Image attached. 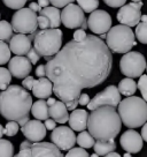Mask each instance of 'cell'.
I'll use <instances>...</instances> for the list:
<instances>
[{
	"label": "cell",
	"instance_id": "1",
	"mask_svg": "<svg viewBox=\"0 0 147 157\" xmlns=\"http://www.w3.org/2000/svg\"><path fill=\"white\" fill-rule=\"evenodd\" d=\"M45 66L54 95L74 111L83 89L94 88L107 80L113 56L100 37L88 35L82 42H68Z\"/></svg>",
	"mask_w": 147,
	"mask_h": 157
},
{
	"label": "cell",
	"instance_id": "2",
	"mask_svg": "<svg viewBox=\"0 0 147 157\" xmlns=\"http://www.w3.org/2000/svg\"><path fill=\"white\" fill-rule=\"evenodd\" d=\"M32 97L21 86H9L0 93V114L8 121H16L21 127L30 120Z\"/></svg>",
	"mask_w": 147,
	"mask_h": 157
},
{
	"label": "cell",
	"instance_id": "3",
	"mask_svg": "<svg viewBox=\"0 0 147 157\" xmlns=\"http://www.w3.org/2000/svg\"><path fill=\"white\" fill-rule=\"evenodd\" d=\"M122 120L113 106H101L88 116V129L90 134L100 141H110L118 135Z\"/></svg>",
	"mask_w": 147,
	"mask_h": 157
},
{
	"label": "cell",
	"instance_id": "4",
	"mask_svg": "<svg viewBox=\"0 0 147 157\" xmlns=\"http://www.w3.org/2000/svg\"><path fill=\"white\" fill-rule=\"evenodd\" d=\"M118 114L127 127H142L147 123V102L138 96L127 97L118 104Z\"/></svg>",
	"mask_w": 147,
	"mask_h": 157
},
{
	"label": "cell",
	"instance_id": "5",
	"mask_svg": "<svg viewBox=\"0 0 147 157\" xmlns=\"http://www.w3.org/2000/svg\"><path fill=\"white\" fill-rule=\"evenodd\" d=\"M62 36L63 33L58 28L40 30L34 36V48L41 57L49 61L62 49Z\"/></svg>",
	"mask_w": 147,
	"mask_h": 157
},
{
	"label": "cell",
	"instance_id": "6",
	"mask_svg": "<svg viewBox=\"0 0 147 157\" xmlns=\"http://www.w3.org/2000/svg\"><path fill=\"white\" fill-rule=\"evenodd\" d=\"M136 35L127 25H115L108 31L106 36V43L110 51L115 53H127L133 46L137 45Z\"/></svg>",
	"mask_w": 147,
	"mask_h": 157
},
{
	"label": "cell",
	"instance_id": "7",
	"mask_svg": "<svg viewBox=\"0 0 147 157\" xmlns=\"http://www.w3.org/2000/svg\"><path fill=\"white\" fill-rule=\"evenodd\" d=\"M147 66L144 54L137 51H130L123 56L120 60V69L127 78H140Z\"/></svg>",
	"mask_w": 147,
	"mask_h": 157
},
{
	"label": "cell",
	"instance_id": "8",
	"mask_svg": "<svg viewBox=\"0 0 147 157\" xmlns=\"http://www.w3.org/2000/svg\"><path fill=\"white\" fill-rule=\"evenodd\" d=\"M12 27L17 34H34L38 28V16L30 8H21L12 16Z\"/></svg>",
	"mask_w": 147,
	"mask_h": 157
},
{
	"label": "cell",
	"instance_id": "9",
	"mask_svg": "<svg viewBox=\"0 0 147 157\" xmlns=\"http://www.w3.org/2000/svg\"><path fill=\"white\" fill-rule=\"evenodd\" d=\"M61 22L68 29H88V20L78 5L69 4L61 12Z\"/></svg>",
	"mask_w": 147,
	"mask_h": 157
},
{
	"label": "cell",
	"instance_id": "10",
	"mask_svg": "<svg viewBox=\"0 0 147 157\" xmlns=\"http://www.w3.org/2000/svg\"><path fill=\"white\" fill-rule=\"evenodd\" d=\"M120 103H121V93L118 88L115 86H108L107 88L98 93L90 101V103L88 104V109L93 111L101 106L116 108Z\"/></svg>",
	"mask_w": 147,
	"mask_h": 157
},
{
	"label": "cell",
	"instance_id": "11",
	"mask_svg": "<svg viewBox=\"0 0 147 157\" xmlns=\"http://www.w3.org/2000/svg\"><path fill=\"white\" fill-rule=\"evenodd\" d=\"M142 1L140 2H130L122 6L117 12L116 19L121 25H127V27H137L139 22L142 21Z\"/></svg>",
	"mask_w": 147,
	"mask_h": 157
},
{
	"label": "cell",
	"instance_id": "12",
	"mask_svg": "<svg viewBox=\"0 0 147 157\" xmlns=\"http://www.w3.org/2000/svg\"><path fill=\"white\" fill-rule=\"evenodd\" d=\"M88 29L93 34L103 35L108 33L112 28V17L109 13L102 10H97L92 12L88 19Z\"/></svg>",
	"mask_w": 147,
	"mask_h": 157
},
{
	"label": "cell",
	"instance_id": "13",
	"mask_svg": "<svg viewBox=\"0 0 147 157\" xmlns=\"http://www.w3.org/2000/svg\"><path fill=\"white\" fill-rule=\"evenodd\" d=\"M51 140L60 150H70L77 142V137L74 133V129L67 126L54 128L51 134Z\"/></svg>",
	"mask_w": 147,
	"mask_h": 157
},
{
	"label": "cell",
	"instance_id": "14",
	"mask_svg": "<svg viewBox=\"0 0 147 157\" xmlns=\"http://www.w3.org/2000/svg\"><path fill=\"white\" fill-rule=\"evenodd\" d=\"M23 135L31 142H41V140L46 136V127L38 119L29 120L23 127H21Z\"/></svg>",
	"mask_w": 147,
	"mask_h": 157
},
{
	"label": "cell",
	"instance_id": "15",
	"mask_svg": "<svg viewBox=\"0 0 147 157\" xmlns=\"http://www.w3.org/2000/svg\"><path fill=\"white\" fill-rule=\"evenodd\" d=\"M120 143L122 146L123 150L130 154H137L142 149V136L138 132L133 129H129L122 134L120 139Z\"/></svg>",
	"mask_w": 147,
	"mask_h": 157
},
{
	"label": "cell",
	"instance_id": "16",
	"mask_svg": "<svg viewBox=\"0 0 147 157\" xmlns=\"http://www.w3.org/2000/svg\"><path fill=\"white\" fill-rule=\"evenodd\" d=\"M32 68V64L24 56H16L8 63V69L13 76L16 78H25L29 76Z\"/></svg>",
	"mask_w": 147,
	"mask_h": 157
},
{
	"label": "cell",
	"instance_id": "17",
	"mask_svg": "<svg viewBox=\"0 0 147 157\" xmlns=\"http://www.w3.org/2000/svg\"><path fill=\"white\" fill-rule=\"evenodd\" d=\"M31 157H64L54 143L34 142L31 147Z\"/></svg>",
	"mask_w": 147,
	"mask_h": 157
},
{
	"label": "cell",
	"instance_id": "18",
	"mask_svg": "<svg viewBox=\"0 0 147 157\" xmlns=\"http://www.w3.org/2000/svg\"><path fill=\"white\" fill-rule=\"evenodd\" d=\"M31 43L32 40L29 36L24 34L14 35L9 40L10 51L16 56H27L28 52L31 50Z\"/></svg>",
	"mask_w": 147,
	"mask_h": 157
},
{
	"label": "cell",
	"instance_id": "19",
	"mask_svg": "<svg viewBox=\"0 0 147 157\" xmlns=\"http://www.w3.org/2000/svg\"><path fill=\"white\" fill-rule=\"evenodd\" d=\"M69 126L74 131L77 132H83L88 128V111L83 109H76L74 110L71 114L69 116Z\"/></svg>",
	"mask_w": 147,
	"mask_h": 157
},
{
	"label": "cell",
	"instance_id": "20",
	"mask_svg": "<svg viewBox=\"0 0 147 157\" xmlns=\"http://www.w3.org/2000/svg\"><path fill=\"white\" fill-rule=\"evenodd\" d=\"M52 93H53V83L48 78H39L38 80H34L32 87V94L34 97L45 99L51 97Z\"/></svg>",
	"mask_w": 147,
	"mask_h": 157
},
{
	"label": "cell",
	"instance_id": "21",
	"mask_svg": "<svg viewBox=\"0 0 147 157\" xmlns=\"http://www.w3.org/2000/svg\"><path fill=\"white\" fill-rule=\"evenodd\" d=\"M49 117L59 124H64L69 120V113L67 105L62 101H55L49 105Z\"/></svg>",
	"mask_w": 147,
	"mask_h": 157
},
{
	"label": "cell",
	"instance_id": "22",
	"mask_svg": "<svg viewBox=\"0 0 147 157\" xmlns=\"http://www.w3.org/2000/svg\"><path fill=\"white\" fill-rule=\"evenodd\" d=\"M31 112L36 119L38 120H46L49 118V106L47 102L44 99H39L32 104Z\"/></svg>",
	"mask_w": 147,
	"mask_h": 157
},
{
	"label": "cell",
	"instance_id": "23",
	"mask_svg": "<svg viewBox=\"0 0 147 157\" xmlns=\"http://www.w3.org/2000/svg\"><path fill=\"white\" fill-rule=\"evenodd\" d=\"M39 15H44L46 17H48L49 22H51V28H59L61 22V14H60L59 8L56 7H45L39 12Z\"/></svg>",
	"mask_w": 147,
	"mask_h": 157
},
{
	"label": "cell",
	"instance_id": "24",
	"mask_svg": "<svg viewBox=\"0 0 147 157\" xmlns=\"http://www.w3.org/2000/svg\"><path fill=\"white\" fill-rule=\"evenodd\" d=\"M117 88H118V90H120L121 95H124V96L130 97V96H133V95H134V93H136V90H137V88H138V86H137V83L133 81V78H125L120 81Z\"/></svg>",
	"mask_w": 147,
	"mask_h": 157
},
{
	"label": "cell",
	"instance_id": "25",
	"mask_svg": "<svg viewBox=\"0 0 147 157\" xmlns=\"http://www.w3.org/2000/svg\"><path fill=\"white\" fill-rule=\"evenodd\" d=\"M115 148H116V144H115L114 140H110V141H100V140H97L95 144L93 146L94 152L97 155H99V156H106L109 152L115 151Z\"/></svg>",
	"mask_w": 147,
	"mask_h": 157
},
{
	"label": "cell",
	"instance_id": "26",
	"mask_svg": "<svg viewBox=\"0 0 147 157\" xmlns=\"http://www.w3.org/2000/svg\"><path fill=\"white\" fill-rule=\"evenodd\" d=\"M77 143L84 149H90V148H93V146L95 144V139L90 134V132L83 131L78 134Z\"/></svg>",
	"mask_w": 147,
	"mask_h": 157
},
{
	"label": "cell",
	"instance_id": "27",
	"mask_svg": "<svg viewBox=\"0 0 147 157\" xmlns=\"http://www.w3.org/2000/svg\"><path fill=\"white\" fill-rule=\"evenodd\" d=\"M13 27L7 21H0V40H10L13 37Z\"/></svg>",
	"mask_w": 147,
	"mask_h": 157
},
{
	"label": "cell",
	"instance_id": "28",
	"mask_svg": "<svg viewBox=\"0 0 147 157\" xmlns=\"http://www.w3.org/2000/svg\"><path fill=\"white\" fill-rule=\"evenodd\" d=\"M14 156V146L8 140L0 139V157Z\"/></svg>",
	"mask_w": 147,
	"mask_h": 157
},
{
	"label": "cell",
	"instance_id": "29",
	"mask_svg": "<svg viewBox=\"0 0 147 157\" xmlns=\"http://www.w3.org/2000/svg\"><path fill=\"white\" fill-rule=\"evenodd\" d=\"M10 81H12V73L9 72V69L0 67V89L6 90L9 87Z\"/></svg>",
	"mask_w": 147,
	"mask_h": 157
},
{
	"label": "cell",
	"instance_id": "30",
	"mask_svg": "<svg viewBox=\"0 0 147 157\" xmlns=\"http://www.w3.org/2000/svg\"><path fill=\"white\" fill-rule=\"evenodd\" d=\"M77 4L86 13H92L98 10L99 7L98 0H77Z\"/></svg>",
	"mask_w": 147,
	"mask_h": 157
},
{
	"label": "cell",
	"instance_id": "31",
	"mask_svg": "<svg viewBox=\"0 0 147 157\" xmlns=\"http://www.w3.org/2000/svg\"><path fill=\"white\" fill-rule=\"evenodd\" d=\"M136 37L142 44H147V22H140L136 27Z\"/></svg>",
	"mask_w": 147,
	"mask_h": 157
},
{
	"label": "cell",
	"instance_id": "32",
	"mask_svg": "<svg viewBox=\"0 0 147 157\" xmlns=\"http://www.w3.org/2000/svg\"><path fill=\"white\" fill-rule=\"evenodd\" d=\"M10 48L4 40H0V65H5L10 60Z\"/></svg>",
	"mask_w": 147,
	"mask_h": 157
},
{
	"label": "cell",
	"instance_id": "33",
	"mask_svg": "<svg viewBox=\"0 0 147 157\" xmlns=\"http://www.w3.org/2000/svg\"><path fill=\"white\" fill-rule=\"evenodd\" d=\"M28 0H2L4 5L6 7H8L10 10H19L21 8H23Z\"/></svg>",
	"mask_w": 147,
	"mask_h": 157
},
{
	"label": "cell",
	"instance_id": "34",
	"mask_svg": "<svg viewBox=\"0 0 147 157\" xmlns=\"http://www.w3.org/2000/svg\"><path fill=\"white\" fill-rule=\"evenodd\" d=\"M20 125L16 121H8L5 126V135L6 136H14L19 132Z\"/></svg>",
	"mask_w": 147,
	"mask_h": 157
},
{
	"label": "cell",
	"instance_id": "35",
	"mask_svg": "<svg viewBox=\"0 0 147 157\" xmlns=\"http://www.w3.org/2000/svg\"><path fill=\"white\" fill-rule=\"evenodd\" d=\"M64 157H90L88 151L84 148H71L68 152L64 155Z\"/></svg>",
	"mask_w": 147,
	"mask_h": 157
},
{
	"label": "cell",
	"instance_id": "36",
	"mask_svg": "<svg viewBox=\"0 0 147 157\" xmlns=\"http://www.w3.org/2000/svg\"><path fill=\"white\" fill-rule=\"evenodd\" d=\"M138 89L140 90V93L142 95V98L147 102V75H144L142 74V76L139 78V81H138Z\"/></svg>",
	"mask_w": 147,
	"mask_h": 157
},
{
	"label": "cell",
	"instance_id": "37",
	"mask_svg": "<svg viewBox=\"0 0 147 157\" xmlns=\"http://www.w3.org/2000/svg\"><path fill=\"white\" fill-rule=\"evenodd\" d=\"M40 57H41V56L38 53V51L34 49V48H31V50H30L29 52H28V54H27V58L29 59L30 63L32 65L37 64V63L39 61Z\"/></svg>",
	"mask_w": 147,
	"mask_h": 157
},
{
	"label": "cell",
	"instance_id": "38",
	"mask_svg": "<svg viewBox=\"0 0 147 157\" xmlns=\"http://www.w3.org/2000/svg\"><path fill=\"white\" fill-rule=\"evenodd\" d=\"M38 27L41 30L45 29H52L51 28V22H49L48 17H46L44 15H39L38 16Z\"/></svg>",
	"mask_w": 147,
	"mask_h": 157
},
{
	"label": "cell",
	"instance_id": "39",
	"mask_svg": "<svg viewBox=\"0 0 147 157\" xmlns=\"http://www.w3.org/2000/svg\"><path fill=\"white\" fill-rule=\"evenodd\" d=\"M73 1L75 0H49V2L56 7V8H62V7H66L68 6L69 4H73Z\"/></svg>",
	"mask_w": 147,
	"mask_h": 157
},
{
	"label": "cell",
	"instance_id": "40",
	"mask_svg": "<svg viewBox=\"0 0 147 157\" xmlns=\"http://www.w3.org/2000/svg\"><path fill=\"white\" fill-rule=\"evenodd\" d=\"M105 4L109 7H113V8H116V7H122V6L125 5L127 0H103Z\"/></svg>",
	"mask_w": 147,
	"mask_h": 157
},
{
	"label": "cell",
	"instance_id": "41",
	"mask_svg": "<svg viewBox=\"0 0 147 157\" xmlns=\"http://www.w3.org/2000/svg\"><path fill=\"white\" fill-rule=\"evenodd\" d=\"M86 37H88V34L83 29H77L74 33V40H76V42H82Z\"/></svg>",
	"mask_w": 147,
	"mask_h": 157
},
{
	"label": "cell",
	"instance_id": "42",
	"mask_svg": "<svg viewBox=\"0 0 147 157\" xmlns=\"http://www.w3.org/2000/svg\"><path fill=\"white\" fill-rule=\"evenodd\" d=\"M34 78L32 76H27L25 78H23L22 81V87L27 90H32V87H34Z\"/></svg>",
	"mask_w": 147,
	"mask_h": 157
},
{
	"label": "cell",
	"instance_id": "43",
	"mask_svg": "<svg viewBox=\"0 0 147 157\" xmlns=\"http://www.w3.org/2000/svg\"><path fill=\"white\" fill-rule=\"evenodd\" d=\"M90 96H88V94H81V96H79L78 98V104L79 105H83V106H85V105H88V103H90Z\"/></svg>",
	"mask_w": 147,
	"mask_h": 157
},
{
	"label": "cell",
	"instance_id": "44",
	"mask_svg": "<svg viewBox=\"0 0 147 157\" xmlns=\"http://www.w3.org/2000/svg\"><path fill=\"white\" fill-rule=\"evenodd\" d=\"M44 125H45V127H46V129L53 131L54 128L56 127V121H55V120H53L52 118H51V119L48 118V119H46V120H45Z\"/></svg>",
	"mask_w": 147,
	"mask_h": 157
},
{
	"label": "cell",
	"instance_id": "45",
	"mask_svg": "<svg viewBox=\"0 0 147 157\" xmlns=\"http://www.w3.org/2000/svg\"><path fill=\"white\" fill-rule=\"evenodd\" d=\"M36 75L38 78H45V75H46V66L45 65H39L36 68Z\"/></svg>",
	"mask_w": 147,
	"mask_h": 157
},
{
	"label": "cell",
	"instance_id": "46",
	"mask_svg": "<svg viewBox=\"0 0 147 157\" xmlns=\"http://www.w3.org/2000/svg\"><path fill=\"white\" fill-rule=\"evenodd\" d=\"M17 157H31V148H23L20 149Z\"/></svg>",
	"mask_w": 147,
	"mask_h": 157
},
{
	"label": "cell",
	"instance_id": "47",
	"mask_svg": "<svg viewBox=\"0 0 147 157\" xmlns=\"http://www.w3.org/2000/svg\"><path fill=\"white\" fill-rule=\"evenodd\" d=\"M29 8H30L31 10H34V13H36V12H38V13H39L40 10H43V8H41V7L39 6V4H38V2H34V1H32V2L30 4Z\"/></svg>",
	"mask_w": 147,
	"mask_h": 157
},
{
	"label": "cell",
	"instance_id": "48",
	"mask_svg": "<svg viewBox=\"0 0 147 157\" xmlns=\"http://www.w3.org/2000/svg\"><path fill=\"white\" fill-rule=\"evenodd\" d=\"M32 143L31 141H29V140H27V141H23V142L20 144V149H23V148H31L32 147Z\"/></svg>",
	"mask_w": 147,
	"mask_h": 157
},
{
	"label": "cell",
	"instance_id": "49",
	"mask_svg": "<svg viewBox=\"0 0 147 157\" xmlns=\"http://www.w3.org/2000/svg\"><path fill=\"white\" fill-rule=\"evenodd\" d=\"M142 140L144 141H146L147 142V123L142 126Z\"/></svg>",
	"mask_w": 147,
	"mask_h": 157
},
{
	"label": "cell",
	"instance_id": "50",
	"mask_svg": "<svg viewBox=\"0 0 147 157\" xmlns=\"http://www.w3.org/2000/svg\"><path fill=\"white\" fill-rule=\"evenodd\" d=\"M38 4L41 8H45V7H48L49 0H38Z\"/></svg>",
	"mask_w": 147,
	"mask_h": 157
},
{
	"label": "cell",
	"instance_id": "51",
	"mask_svg": "<svg viewBox=\"0 0 147 157\" xmlns=\"http://www.w3.org/2000/svg\"><path fill=\"white\" fill-rule=\"evenodd\" d=\"M105 157H122L120 154H117V152H115V151H113V152H109L108 155H106Z\"/></svg>",
	"mask_w": 147,
	"mask_h": 157
},
{
	"label": "cell",
	"instance_id": "52",
	"mask_svg": "<svg viewBox=\"0 0 147 157\" xmlns=\"http://www.w3.org/2000/svg\"><path fill=\"white\" fill-rule=\"evenodd\" d=\"M4 134H5V128L2 127V125L0 124V139L4 136Z\"/></svg>",
	"mask_w": 147,
	"mask_h": 157
},
{
	"label": "cell",
	"instance_id": "53",
	"mask_svg": "<svg viewBox=\"0 0 147 157\" xmlns=\"http://www.w3.org/2000/svg\"><path fill=\"white\" fill-rule=\"evenodd\" d=\"M55 101H56V99H54V98H51V97H49L48 99H47V104H48V106H49V105H52V104H53L54 102H55Z\"/></svg>",
	"mask_w": 147,
	"mask_h": 157
},
{
	"label": "cell",
	"instance_id": "54",
	"mask_svg": "<svg viewBox=\"0 0 147 157\" xmlns=\"http://www.w3.org/2000/svg\"><path fill=\"white\" fill-rule=\"evenodd\" d=\"M142 22H147V15H142Z\"/></svg>",
	"mask_w": 147,
	"mask_h": 157
},
{
	"label": "cell",
	"instance_id": "55",
	"mask_svg": "<svg viewBox=\"0 0 147 157\" xmlns=\"http://www.w3.org/2000/svg\"><path fill=\"white\" fill-rule=\"evenodd\" d=\"M123 157H133L132 155H131V154H130V152H125V154H124V156Z\"/></svg>",
	"mask_w": 147,
	"mask_h": 157
},
{
	"label": "cell",
	"instance_id": "56",
	"mask_svg": "<svg viewBox=\"0 0 147 157\" xmlns=\"http://www.w3.org/2000/svg\"><path fill=\"white\" fill-rule=\"evenodd\" d=\"M90 157H99V155H97V154L94 152V154H92V155H91V156H90Z\"/></svg>",
	"mask_w": 147,
	"mask_h": 157
},
{
	"label": "cell",
	"instance_id": "57",
	"mask_svg": "<svg viewBox=\"0 0 147 157\" xmlns=\"http://www.w3.org/2000/svg\"><path fill=\"white\" fill-rule=\"evenodd\" d=\"M100 36H101V37H100V38L102 39V38H106V34H103V35H100Z\"/></svg>",
	"mask_w": 147,
	"mask_h": 157
},
{
	"label": "cell",
	"instance_id": "58",
	"mask_svg": "<svg viewBox=\"0 0 147 157\" xmlns=\"http://www.w3.org/2000/svg\"><path fill=\"white\" fill-rule=\"evenodd\" d=\"M133 2H140V1H142V0H132Z\"/></svg>",
	"mask_w": 147,
	"mask_h": 157
},
{
	"label": "cell",
	"instance_id": "59",
	"mask_svg": "<svg viewBox=\"0 0 147 157\" xmlns=\"http://www.w3.org/2000/svg\"><path fill=\"white\" fill-rule=\"evenodd\" d=\"M13 157H17V155H14V156H13Z\"/></svg>",
	"mask_w": 147,
	"mask_h": 157
},
{
	"label": "cell",
	"instance_id": "60",
	"mask_svg": "<svg viewBox=\"0 0 147 157\" xmlns=\"http://www.w3.org/2000/svg\"><path fill=\"white\" fill-rule=\"evenodd\" d=\"M146 71H147V66H146Z\"/></svg>",
	"mask_w": 147,
	"mask_h": 157
},
{
	"label": "cell",
	"instance_id": "61",
	"mask_svg": "<svg viewBox=\"0 0 147 157\" xmlns=\"http://www.w3.org/2000/svg\"><path fill=\"white\" fill-rule=\"evenodd\" d=\"M0 16H1V15H0Z\"/></svg>",
	"mask_w": 147,
	"mask_h": 157
},
{
	"label": "cell",
	"instance_id": "62",
	"mask_svg": "<svg viewBox=\"0 0 147 157\" xmlns=\"http://www.w3.org/2000/svg\"><path fill=\"white\" fill-rule=\"evenodd\" d=\"M31 1H32V0H31Z\"/></svg>",
	"mask_w": 147,
	"mask_h": 157
}]
</instances>
